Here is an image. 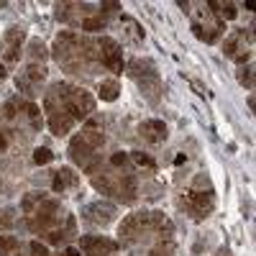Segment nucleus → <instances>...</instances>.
I'll return each mask as SVG.
<instances>
[{
    "label": "nucleus",
    "instance_id": "obj_1",
    "mask_svg": "<svg viewBox=\"0 0 256 256\" xmlns=\"http://www.w3.org/2000/svg\"><path fill=\"white\" fill-rule=\"evenodd\" d=\"M52 54L62 70L70 74H90L92 64L98 62V44L90 36H82L74 31H62L52 46Z\"/></svg>",
    "mask_w": 256,
    "mask_h": 256
},
{
    "label": "nucleus",
    "instance_id": "obj_2",
    "mask_svg": "<svg viewBox=\"0 0 256 256\" xmlns=\"http://www.w3.org/2000/svg\"><path fill=\"white\" fill-rule=\"evenodd\" d=\"M105 144V134L98 128V123H88V128H82V134H77L70 141V159L84 169V174H100L102 172V154H98Z\"/></svg>",
    "mask_w": 256,
    "mask_h": 256
},
{
    "label": "nucleus",
    "instance_id": "obj_3",
    "mask_svg": "<svg viewBox=\"0 0 256 256\" xmlns=\"http://www.w3.org/2000/svg\"><path fill=\"white\" fill-rule=\"evenodd\" d=\"M148 233L172 238V223L164 218V212H134V216H126L123 223L118 226V236L123 244H136Z\"/></svg>",
    "mask_w": 256,
    "mask_h": 256
},
{
    "label": "nucleus",
    "instance_id": "obj_4",
    "mask_svg": "<svg viewBox=\"0 0 256 256\" xmlns=\"http://www.w3.org/2000/svg\"><path fill=\"white\" fill-rule=\"evenodd\" d=\"M56 100L62 102V108L72 116V120H84L95 113V98L84 90V88H77V84H70V82H56L49 88Z\"/></svg>",
    "mask_w": 256,
    "mask_h": 256
},
{
    "label": "nucleus",
    "instance_id": "obj_5",
    "mask_svg": "<svg viewBox=\"0 0 256 256\" xmlns=\"http://www.w3.org/2000/svg\"><path fill=\"white\" fill-rule=\"evenodd\" d=\"M182 208L192 220H205L210 212L216 210V192H212V187L208 184L205 177H198L195 187L187 190V195L182 200Z\"/></svg>",
    "mask_w": 256,
    "mask_h": 256
},
{
    "label": "nucleus",
    "instance_id": "obj_6",
    "mask_svg": "<svg viewBox=\"0 0 256 256\" xmlns=\"http://www.w3.org/2000/svg\"><path fill=\"white\" fill-rule=\"evenodd\" d=\"M192 13V34L205 44H216L226 31V20H220L216 13L210 10V6H200V10H190Z\"/></svg>",
    "mask_w": 256,
    "mask_h": 256
},
{
    "label": "nucleus",
    "instance_id": "obj_7",
    "mask_svg": "<svg viewBox=\"0 0 256 256\" xmlns=\"http://www.w3.org/2000/svg\"><path fill=\"white\" fill-rule=\"evenodd\" d=\"M26 226H28L31 233H38V236H46L49 230L59 228L62 226V205H59V200H46L44 198L41 205L28 216Z\"/></svg>",
    "mask_w": 256,
    "mask_h": 256
},
{
    "label": "nucleus",
    "instance_id": "obj_8",
    "mask_svg": "<svg viewBox=\"0 0 256 256\" xmlns=\"http://www.w3.org/2000/svg\"><path fill=\"white\" fill-rule=\"evenodd\" d=\"M254 49V26L251 28H238V31H230V36L226 38V56L233 59L241 67V64H248L251 52Z\"/></svg>",
    "mask_w": 256,
    "mask_h": 256
},
{
    "label": "nucleus",
    "instance_id": "obj_9",
    "mask_svg": "<svg viewBox=\"0 0 256 256\" xmlns=\"http://www.w3.org/2000/svg\"><path fill=\"white\" fill-rule=\"evenodd\" d=\"M44 113H46V123H49L54 136H64V134L72 131L74 120H72V116L67 110L62 108V102L56 100V95L52 90L44 95Z\"/></svg>",
    "mask_w": 256,
    "mask_h": 256
},
{
    "label": "nucleus",
    "instance_id": "obj_10",
    "mask_svg": "<svg viewBox=\"0 0 256 256\" xmlns=\"http://www.w3.org/2000/svg\"><path fill=\"white\" fill-rule=\"evenodd\" d=\"M95 44H98V62L102 67L113 74H123V49H120L118 41L110 38V36H102Z\"/></svg>",
    "mask_w": 256,
    "mask_h": 256
},
{
    "label": "nucleus",
    "instance_id": "obj_11",
    "mask_svg": "<svg viewBox=\"0 0 256 256\" xmlns=\"http://www.w3.org/2000/svg\"><path fill=\"white\" fill-rule=\"evenodd\" d=\"M44 80H46V67L44 64H28V67L18 74L16 84H18L20 92H26L28 98H34V95H38L36 90H38V84Z\"/></svg>",
    "mask_w": 256,
    "mask_h": 256
},
{
    "label": "nucleus",
    "instance_id": "obj_12",
    "mask_svg": "<svg viewBox=\"0 0 256 256\" xmlns=\"http://www.w3.org/2000/svg\"><path fill=\"white\" fill-rule=\"evenodd\" d=\"M80 248L84 256H116L118 244L105 236H80Z\"/></svg>",
    "mask_w": 256,
    "mask_h": 256
},
{
    "label": "nucleus",
    "instance_id": "obj_13",
    "mask_svg": "<svg viewBox=\"0 0 256 256\" xmlns=\"http://www.w3.org/2000/svg\"><path fill=\"white\" fill-rule=\"evenodd\" d=\"M138 198V180L134 174V169H126V172H118V192L116 200L123 205H134Z\"/></svg>",
    "mask_w": 256,
    "mask_h": 256
},
{
    "label": "nucleus",
    "instance_id": "obj_14",
    "mask_svg": "<svg viewBox=\"0 0 256 256\" xmlns=\"http://www.w3.org/2000/svg\"><path fill=\"white\" fill-rule=\"evenodd\" d=\"M82 216H84V220L92 223V226H108L116 218V205L98 200V202H90L88 208H84Z\"/></svg>",
    "mask_w": 256,
    "mask_h": 256
},
{
    "label": "nucleus",
    "instance_id": "obj_15",
    "mask_svg": "<svg viewBox=\"0 0 256 256\" xmlns=\"http://www.w3.org/2000/svg\"><path fill=\"white\" fill-rule=\"evenodd\" d=\"M138 136L146 141V144H164L166 141V136H169V131H166V123L164 120H144L141 126H138Z\"/></svg>",
    "mask_w": 256,
    "mask_h": 256
},
{
    "label": "nucleus",
    "instance_id": "obj_16",
    "mask_svg": "<svg viewBox=\"0 0 256 256\" xmlns=\"http://www.w3.org/2000/svg\"><path fill=\"white\" fill-rule=\"evenodd\" d=\"M90 16L88 3H59L56 6V18L62 24H74V18H80V24Z\"/></svg>",
    "mask_w": 256,
    "mask_h": 256
},
{
    "label": "nucleus",
    "instance_id": "obj_17",
    "mask_svg": "<svg viewBox=\"0 0 256 256\" xmlns=\"http://www.w3.org/2000/svg\"><path fill=\"white\" fill-rule=\"evenodd\" d=\"M24 38H26V34L18 26L6 31V62H18L20 59V44H24Z\"/></svg>",
    "mask_w": 256,
    "mask_h": 256
},
{
    "label": "nucleus",
    "instance_id": "obj_18",
    "mask_svg": "<svg viewBox=\"0 0 256 256\" xmlns=\"http://www.w3.org/2000/svg\"><path fill=\"white\" fill-rule=\"evenodd\" d=\"M126 72L131 74L134 80H144V77L159 74V72H156V64H154L152 59H141V56H136V59L128 62V64H126Z\"/></svg>",
    "mask_w": 256,
    "mask_h": 256
},
{
    "label": "nucleus",
    "instance_id": "obj_19",
    "mask_svg": "<svg viewBox=\"0 0 256 256\" xmlns=\"http://www.w3.org/2000/svg\"><path fill=\"white\" fill-rule=\"evenodd\" d=\"M77 182H80V177L74 174V169L62 166V169H56L54 177H52V190H54V192H64V190L74 187Z\"/></svg>",
    "mask_w": 256,
    "mask_h": 256
},
{
    "label": "nucleus",
    "instance_id": "obj_20",
    "mask_svg": "<svg viewBox=\"0 0 256 256\" xmlns=\"http://www.w3.org/2000/svg\"><path fill=\"white\" fill-rule=\"evenodd\" d=\"M138 82V88H141V92H144V98L152 102V105H156L159 102V98H162V82H159V74H152V77H144V80H136Z\"/></svg>",
    "mask_w": 256,
    "mask_h": 256
},
{
    "label": "nucleus",
    "instance_id": "obj_21",
    "mask_svg": "<svg viewBox=\"0 0 256 256\" xmlns=\"http://www.w3.org/2000/svg\"><path fill=\"white\" fill-rule=\"evenodd\" d=\"M74 233H77V223H74V218L70 216V218H67V223H64V226H59V228H54V230H49L44 238H46L49 244L59 246V244H64L67 238H72Z\"/></svg>",
    "mask_w": 256,
    "mask_h": 256
},
{
    "label": "nucleus",
    "instance_id": "obj_22",
    "mask_svg": "<svg viewBox=\"0 0 256 256\" xmlns=\"http://www.w3.org/2000/svg\"><path fill=\"white\" fill-rule=\"evenodd\" d=\"M118 95H120L118 80H102V82L98 84V98H100L102 102H116Z\"/></svg>",
    "mask_w": 256,
    "mask_h": 256
},
{
    "label": "nucleus",
    "instance_id": "obj_23",
    "mask_svg": "<svg viewBox=\"0 0 256 256\" xmlns=\"http://www.w3.org/2000/svg\"><path fill=\"white\" fill-rule=\"evenodd\" d=\"M18 110L28 118L31 131H41V126H44V118H41V108H36L34 102H18Z\"/></svg>",
    "mask_w": 256,
    "mask_h": 256
},
{
    "label": "nucleus",
    "instance_id": "obj_24",
    "mask_svg": "<svg viewBox=\"0 0 256 256\" xmlns=\"http://www.w3.org/2000/svg\"><path fill=\"white\" fill-rule=\"evenodd\" d=\"M46 56H49L46 46L41 44L38 38H31V41H28V59H31V64H44Z\"/></svg>",
    "mask_w": 256,
    "mask_h": 256
},
{
    "label": "nucleus",
    "instance_id": "obj_25",
    "mask_svg": "<svg viewBox=\"0 0 256 256\" xmlns=\"http://www.w3.org/2000/svg\"><path fill=\"white\" fill-rule=\"evenodd\" d=\"M41 200H44V192H28V195L20 200V212H26V216H31V212L41 205Z\"/></svg>",
    "mask_w": 256,
    "mask_h": 256
},
{
    "label": "nucleus",
    "instance_id": "obj_26",
    "mask_svg": "<svg viewBox=\"0 0 256 256\" xmlns=\"http://www.w3.org/2000/svg\"><path fill=\"white\" fill-rule=\"evenodd\" d=\"M236 77H238V82H241V88L254 90V67H251V64H241L238 72H236Z\"/></svg>",
    "mask_w": 256,
    "mask_h": 256
},
{
    "label": "nucleus",
    "instance_id": "obj_27",
    "mask_svg": "<svg viewBox=\"0 0 256 256\" xmlns=\"http://www.w3.org/2000/svg\"><path fill=\"white\" fill-rule=\"evenodd\" d=\"M18 238L16 236H0V256H10L18 251Z\"/></svg>",
    "mask_w": 256,
    "mask_h": 256
},
{
    "label": "nucleus",
    "instance_id": "obj_28",
    "mask_svg": "<svg viewBox=\"0 0 256 256\" xmlns=\"http://www.w3.org/2000/svg\"><path fill=\"white\" fill-rule=\"evenodd\" d=\"M80 26H82V31H102L105 28V18L102 16H88Z\"/></svg>",
    "mask_w": 256,
    "mask_h": 256
},
{
    "label": "nucleus",
    "instance_id": "obj_29",
    "mask_svg": "<svg viewBox=\"0 0 256 256\" xmlns=\"http://www.w3.org/2000/svg\"><path fill=\"white\" fill-rule=\"evenodd\" d=\"M108 164H110L113 169H123V172H126V169H131V156L123 154V152H116V154L108 159Z\"/></svg>",
    "mask_w": 256,
    "mask_h": 256
},
{
    "label": "nucleus",
    "instance_id": "obj_30",
    "mask_svg": "<svg viewBox=\"0 0 256 256\" xmlns=\"http://www.w3.org/2000/svg\"><path fill=\"white\" fill-rule=\"evenodd\" d=\"M172 254H174V241L172 238H162L156 244V248L148 254V256H172Z\"/></svg>",
    "mask_w": 256,
    "mask_h": 256
},
{
    "label": "nucleus",
    "instance_id": "obj_31",
    "mask_svg": "<svg viewBox=\"0 0 256 256\" xmlns=\"http://www.w3.org/2000/svg\"><path fill=\"white\" fill-rule=\"evenodd\" d=\"M128 156H131V159H134L138 166H146V169H156V162H154L152 156H148V154H144V152H131Z\"/></svg>",
    "mask_w": 256,
    "mask_h": 256
},
{
    "label": "nucleus",
    "instance_id": "obj_32",
    "mask_svg": "<svg viewBox=\"0 0 256 256\" xmlns=\"http://www.w3.org/2000/svg\"><path fill=\"white\" fill-rule=\"evenodd\" d=\"M52 159H54V154L49 152V148H46V146H38V148H36V152H34V162H36L38 166H44V164H49Z\"/></svg>",
    "mask_w": 256,
    "mask_h": 256
},
{
    "label": "nucleus",
    "instance_id": "obj_33",
    "mask_svg": "<svg viewBox=\"0 0 256 256\" xmlns=\"http://www.w3.org/2000/svg\"><path fill=\"white\" fill-rule=\"evenodd\" d=\"M0 113H3V118L6 120H13L20 110H18V100H8L6 105H3V108H0Z\"/></svg>",
    "mask_w": 256,
    "mask_h": 256
},
{
    "label": "nucleus",
    "instance_id": "obj_34",
    "mask_svg": "<svg viewBox=\"0 0 256 256\" xmlns=\"http://www.w3.org/2000/svg\"><path fill=\"white\" fill-rule=\"evenodd\" d=\"M28 248H31V256H49V248L41 244V241H31Z\"/></svg>",
    "mask_w": 256,
    "mask_h": 256
},
{
    "label": "nucleus",
    "instance_id": "obj_35",
    "mask_svg": "<svg viewBox=\"0 0 256 256\" xmlns=\"http://www.w3.org/2000/svg\"><path fill=\"white\" fill-rule=\"evenodd\" d=\"M10 212H13V210H3V212H0V228H3V230H8V228L13 226V220H16Z\"/></svg>",
    "mask_w": 256,
    "mask_h": 256
},
{
    "label": "nucleus",
    "instance_id": "obj_36",
    "mask_svg": "<svg viewBox=\"0 0 256 256\" xmlns=\"http://www.w3.org/2000/svg\"><path fill=\"white\" fill-rule=\"evenodd\" d=\"M116 10H120V3H100V16H102V18L110 16V13H116Z\"/></svg>",
    "mask_w": 256,
    "mask_h": 256
},
{
    "label": "nucleus",
    "instance_id": "obj_37",
    "mask_svg": "<svg viewBox=\"0 0 256 256\" xmlns=\"http://www.w3.org/2000/svg\"><path fill=\"white\" fill-rule=\"evenodd\" d=\"M8 148V134H6V128H0V152H6Z\"/></svg>",
    "mask_w": 256,
    "mask_h": 256
},
{
    "label": "nucleus",
    "instance_id": "obj_38",
    "mask_svg": "<svg viewBox=\"0 0 256 256\" xmlns=\"http://www.w3.org/2000/svg\"><path fill=\"white\" fill-rule=\"evenodd\" d=\"M216 256H230V248H228V246H220V248L216 251Z\"/></svg>",
    "mask_w": 256,
    "mask_h": 256
},
{
    "label": "nucleus",
    "instance_id": "obj_39",
    "mask_svg": "<svg viewBox=\"0 0 256 256\" xmlns=\"http://www.w3.org/2000/svg\"><path fill=\"white\" fill-rule=\"evenodd\" d=\"M64 256H80V251L77 248H67V251H64Z\"/></svg>",
    "mask_w": 256,
    "mask_h": 256
},
{
    "label": "nucleus",
    "instance_id": "obj_40",
    "mask_svg": "<svg viewBox=\"0 0 256 256\" xmlns=\"http://www.w3.org/2000/svg\"><path fill=\"white\" fill-rule=\"evenodd\" d=\"M6 74H8V72H6V67L0 64V80H6Z\"/></svg>",
    "mask_w": 256,
    "mask_h": 256
}]
</instances>
